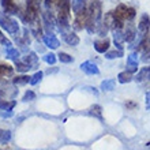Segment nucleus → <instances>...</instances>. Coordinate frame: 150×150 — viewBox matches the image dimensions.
Listing matches in <instances>:
<instances>
[{"mask_svg":"<svg viewBox=\"0 0 150 150\" xmlns=\"http://www.w3.org/2000/svg\"><path fill=\"white\" fill-rule=\"evenodd\" d=\"M81 70L83 72H86L87 75H97L100 74V70L97 67V64H94L93 62H83L81 64Z\"/></svg>","mask_w":150,"mask_h":150,"instance_id":"nucleus-8","label":"nucleus"},{"mask_svg":"<svg viewBox=\"0 0 150 150\" xmlns=\"http://www.w3.org/2000/svg\"><path fill=\"white\" fill-rule=\"evenodd\" d=\"M90 115L97 116L98 119H101V107H100V105H94V107H91L90 108Z\"/></svg>","mask_w":150,"mask_h":150,"instance_id":"nucleus-30","label":"nucleus"},{"mask_svg":"<svg viewBox=\"0 0 150 150\" xmlns=\"http://www.w3.org/2000/svg\"><path fill=\"white\" fill-rule=\"evenodd\" d=\"M137 37V32H135V28L132 25H128V28L126 29V32H124V40H126L127 42H132V40Z\"/></svg>","mask_w":150,"mask_h":150,"instance_id":"nucleus-14","label":"nucleus"},{"mask_svg":"<svg viewBox=\"0 0 150 150\" xmlns=\"http://www.w3.org/2000/svg\"><path fill=\"white\" fill-rule=\"evenodd\" d=\"M0 26H1L7 33H10L11 36H16L18 32H19L18 21L11 18L7 12H0Z\"/></svg>","mask_w":150,"mask_h":150,"instance_id":"nucleus-2","label":"nucleus"},{"mask_svg":"<svg viewBox=\"0 0 150 150\" xmlns=\"http://www.w3.org/2000/svg\"><path fill=\"white\" fill-rule=\"evenodd\" d=\"M16 105L15 101H8V100L0 98V109L1 111H12V108Z\"/></svg>","mask_w":150,"mask_h":150,"instance_id":"nucleus-22","label":"nucleus"},{"mask_svg":"<svg viewBox=\"0 0 150 150\" xmlns=\"http://www.w3.org/2000/svg\"><path fill=\"white\" fill-rule=\"evenodd\" d=\"M142 62L143 63H150V48L147 49V51H145L143 57H142Z\"/></svg>","mask_w":150,"mask_h":150,"instance_id":"nucleus-32","label":"nucleus"},{"mask_svg":"<svg viewBox=\"0 0 150 150\" xmlns=\"http://www.w3.org/2000/svg\"><path fill=\"white\" fill-rule=\"evenodd\" d=\"M0 42H3L4 45H6V48L7 47H10V45H11V42H10V41H8L7 38H6V37H4V34L1 32H0Z\"/></svg>","mask_w":150,"mask_h":150,"instance_id":"nucleus-33","label":"nucleus"},{"mask_svg":"<svg viewBox=\"0 0 150 150\" xmlns=\"http://www.w3.org/2000/svg\"><path fill=\"white\" fill-rule=\"evenodd\" d=\"M123 56V51L119 49V51H109L105 52V57L107 59H115V57H122Z\"/></svg>","mask_w":150,"mask_h":150,"instance_id":"nucleus-25","label":"nucleus"},{"mask_svg":"<svg viewBox=\"0 0 150 150\" xmlns=\"http://www.w3.org/2000/svg\"><path fill=\"white\" fill-rule=\"evenodd\" d=\"M12 111H8V112H1V116H3V117H11L12 116Z\"/></svg>","mask_w":150,"mask_h":150,"instance_id":"nucleus-35","label":"nucleus"},{"mask_svg":"<svg viewBox=\"0 0 150 150\" xmlns=\"http://www.w3.org/2000/svg\"><path fill=\"white\" fill-rule=\"evenodd\" d=\"M115 85H116V81H115V79H105V81L101 82L100 89L104 91H111L115 89Z\"/></svg>","mask_w":150,"mask_h":150,"instance_id":"nucleus-20","label":"nucleus"},{"mask_svg":"<svg viewBox=\"0 0 150 150\" xmlns=\"http://www.w3.org/2000/svg\"><path fill=\"white\" fill-rule=\"evenodd\" d=\"M127 71L132 72V74L138 71V55L135 52H131L127 57Z\"/></svg>","mask_w":150,"mask_h":150,"instance_id":"nucleus-7","label":"nucleus"},{"mask_svg":"<svg viewBox=\"0 0 150 150\" xmlns=\"http://www.w3.org/2000/svg\"><path fill=\"white\" fill-rule=\"evenodd\" d=\"M149 48H150V29H149V32H147L146 34L142 37L141 42H139L138 49H139V51H147Z\"/></svg>","mask_w":150,"mask_h":150,"instance_id":"nucleus-17","label":"nucleus"},{"mask_svg":"<svg viewBox=\"0 0 150 150\" xmlns=\"http://www.w3.org/2000/svg\"><path fill=\"white\" fill-rule=\"evenodd\" d=\"M1 1V7H3L4 12L7 14H18L19 12V7L14 0H0Z\"/></svg>","mask_w":150,"mask_h":150,"instance_id":"nucleus-6","label":"nucleus"},{"mask_svg":"<svg viewBox=\"0 0 150 150\" xmlns=\"http://www.w3.org/2000/svg\"><path fill=\"white\" fill-rule=\"evenodd\" d=\"M113 14L116 16V19L122 23H124L126 21L131 22L135 18V10L132 7H127L126 4H119L116 10L113 11Z\"/></svg>","mask_w":150,"mask_h":150,"instance_id":"nucleus-3","label":"nucleus"},{"mask_svg":"<svg viewBox=\"0 0 150 150\" xmlns=\"http://www.w3.org/2000/svg\"><path fill=\"white\" fill-rule=\"evenodd\" d=\"M134 79L137 82H143V81H147L150 79V66L149 67H143L138 71V74L134 76Z\"/></svg>","mask_w":150,"mask_h":150,"instance_id":"nucleus-12","label":"nucleus"},{"mask_svg":"<svg viewBox=\"0 0 150 150\" xmlns=\"http://www.w3.org/2000/svg\"><path fill=\"white\" fill-rule=\"evenodd\" d=\"M64 0H45V3H47V6L49 7V6H59L60 7V4L63 3Z\"/></svg>","mask_w":150,"mask_h":150,"instance_id":"nucleus-31","label":"nucleus"},{"mask_svg":"<svg viewBox=\"0 0 150 150\" xmlns=\"http://www.w3.org/2000/svg\"><path fill=\"white\" fill-rule=\"evenodd\" d=\"M11 139V131L0 130V143H7Z\"/></svg>","mask_w":150,"mask_h":150,"instance_id":"nucleus-23","label":"nucleus"},{"mask_svg":"<svg viewBox=\"0 0 150 150\" xmlns=\"http://www.w3.org/2000/svg\"><path fill=\"white\" fill-rule=\"evenodd\" d=\"M33 100H36V94H34V91L28 90L26 93H25V96H23V98H22V101L28 103V101H33Z\"/></svg>","mask_w":150,"mask_h":150,"instance_id":"nucleus-28","label":"nucleus"},{"mask_svg":"<svg viewBox=\"0 0 150 150\" xmlns=\"http://www.w3.org/2000/svg\"><path fill=\"white\" fill-rule=\"evenodd\" d=\"M30 78L32 76H29V75H18L14 78V85L15 86H25L26 83H30Z\"/></svg>","mask_w":150,"mask_h":150,"instance_id":"nucleus-18","label":"nucleus"},{"mask_svg":"<svg viewBox=\"0 0 150 150\" xmlns=\"http://www.w3.org/2000/svg\"><path fill=\"white\" fill-rule=\"evenodd\" d=\"M64 41H66L68 45L75 47V45L79 44V37L76 36L75 33H66V34H64Z\"/></svg>","mask_w":150,"mask_h":150,"instance_id":"nucleus-15","label":"nucleus"},{"mask_svg":"<svg viewBox=\"0 0 150 150\" xmlns=\"http://www.w3.org/2000/svg\"><path fill=\"white\" fill-rule=\"evenodd\" d=\"M132 79H134V76H132V72H130V71H123L117 75L119 83H128Z\"/></svg>","mask_w":150,"mask_h":150,"instance_id":"nucleus-19","label":"nucleus"},{"mask_svg":"<svg viewBox=\"0 0 150 150\" xmlns=\"http://www.w3.org/2000/svg\"><path fill=\"white\" fill-rule=\"evenodd\" d=\"M100 18H101V3H100V0H93L87 7L86 19V28L90 33L94 32V28L98 25Z\"/></svg>","mask_w":150,"mask_h":150,"instance_id":"nucleus-1","label":"nucleus"},{"mask_svg":"<svg viewBox=\"0 0 150 150\" xmlns=\"http://www.w3.org/2000/svg\"><path fill=\"white\" fill-rule=\"evenodd\" d=\"M0 150H3V149H0Z\"/></svg>","mask_w":150,"mask_h":150,"instance_id":"nucleus-37","label":"nucleus"},{"mask_svg":"<svg viewBox=\"0 0 150 150\" xmlns=\"http://www.w3.org/2000/svg\"><path fill=\"white\" fill-rule=\"evenodd\" d=\"M42 72L41 71H37L36 74L33 75L32 78H30V85H33V86H34V85H37V83L38 82H41V79H42Z\"/></svg>","mask_w":150,"mask_h":150,"instance_id":"nucleus-27","label":"nucleus"},{"mask_svg":"<svg viewBox=\"0 0 150 150\" xmlns=\"http://www.w3.org/2000/svg\"><path fill=\"white\" fill-rule=\"evenodd\" d=\"M23 62L28 64L30 68H36L37 67V63H38V57H37V55L34 53V52H30L28 56H25Z\"/></svg>","mask_w":150,"mask_h":150,"instance_id":"nucleus-13","label":"nucleus"},{"mask_svg":"<svg viewBox=\"0 0 150 150\" xmlns=\"http://www.w3.org/2000/svg\"><path fill=\"white\" fill-rule=\"evenodd\" d=\"M6 55H7L8 59L14 60V62L19 60V51H18V49H15L12 45H10V47L6 48Z\"/></svg>","mask_w":150,"mask_h":150,"instance_id":"nucleus-16","label":"nucleus"},{"mask_svg":"<svg viewBox=\"0 0 150 150\" xmlns=\"http://www.w3.org/2000/svg\"><path fill=\"white\" fill-rule=\"evenodd\" d=\"M59 60L62 62V63H72L74 62V59H72V56H70L68 53H66V52H60L59 53Z\"/></svg>","mask_w":150,"mask_h":150,"instance_id":"nucleus-24","label":"nucleus"},{"mask_svg":"<svg viewBox=\"0 0 150 150\" xmlns=\"http://www.w3.org/2000/svg\"><path fill=\"white\" fill-rule=\"evenodd\" d=\"M72 11H74L75 16L86 15L87 14L86 0H72Z\"/></svg>","mask_w":150,"mask_h":150,"instance_id":"nucleus-4","label":"nucleus"},{"mask_svg":"<svg viewBox=\"0 0 150 150\" xmlns=\"http://www.w3.org/2000/svg\"><path fill=\"white\" fill-rule=\"evenodd\" d=\"M44 62L48 64H55L56 63V55H53V53H47V55L44 56Z\"/></svg>","mask_w":150,"mask_h":150,"instance_id":"nucleus-29","label":"nucleus"},{"mask_svg":"<svg viewBox=\"0 0 150 150\" xmlns=\"http://www.w3.org/2000/svg\"><path fill=\"white\" fill-rule=\"evenodd\" d=\"M124 41H126V40H124V33H122V29H115L113 30V42H115V45H116L119 49H122Z\"/></svg>","mask_w":150,"mask_h":150,"instance_id":"nucleus-11","label":"nucleus"},{"mask_svg":"<svg viewBox=\"0 0 150 150\" xmlns=\"http://www.w3.org/2000/svg\"><path fill=\"white\" fill-rule=\"evenodd\" d=\"M149 29H150V18L147 14H143V15L141 16V21H139V23H138V32H139L141 40L149 32Z\"/></svg>","mask_w":150,"mask_h":150,"instance_id":"nucleus-5","label":"nucleus"},{"mask_svg":"<svg viewBox=\"0 0 150 150\" xmlns=\"http://www.w3.org/2000/svg\"><path fill=\"white\" fill-rule=\"evenodd\" d=\"M42 41H44V44H45L48 48H51V49H56V48H59V45H60V41L56 38L53 34H48V36H44Z\"/></svg>","mask_w":150,"mask_h":150,"instance_id":"nucleus-10","label":"nucleus"},{"mask_svg":"<svg viewBox=\"0 0 150 150\" xmlns=\"http://www.w3.org/2000/svg\"><path fill=\"white\" fill-rule=\"evenodd\" d=\"M147 145H150V142H149V143H147Z\"/></svg>","mask_w":150,"mask_h":150,"instance_id":"nucleus-36","label":"nucleus"},{"mask_svg":"<svg viewBox=\"0 0 150 150\" xmlns=\"http://www.w3.org/2000/svg\"><path fill=\"white\" fill-rule=\"evenodd\" d=\"M94 49L98 53H105L109 49V40L104 38V40H97L94 41Z\"/></svg>","mask_w":150,"mask_h":150,"instance_id":"nucleus-9","label":"nucleus"},{"mask_svg":"<svg viewBox=\"0 0 150 150\" xmlns=\"http://www.w3.org/2000/svg\"><path fill=\"white\" fill-rule=\"evenodd\" d=\"M15 66H16V70H18L19 72H26V71L30 70V67H29L25 62H19V60H16L15 62Z\"/></svg>","mask_w":150,"mask_h":150,"instance_id":"nucleus-26","label":"nucleus"},{"mask_svg":"<svg viewBox=\"0 0 150 150\" xmlns=\"http://www.w3.org/2000/svg\"><path fill=\"white\" fill-rule=\"evenodd\" d=\"M145 98H146V108H147V109H150V91H147V93H146Z\"/></svg>","mask_w":150,"mask_h":150,"instance_id":"nucleus-34","label":"nucleus"},{"mask_svg":"<svg viewBox=\"0 0 150 150\" xmlns=\"http://www.w3.org/2000/svg\"><path fill=\"white\" fill-rule=\"evenodd\" d=\"M14 72V68L10 66V64H6L3 62H0V75L1 76H8V75H12Z\"/></svg>","mask_w":150,"mask_h":150,"instance_id":"nucleus-21","label":"nucleus"}]
</instances>
